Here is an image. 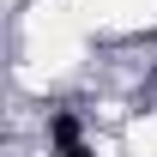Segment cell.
I'll return each instance as SVG.
<instances>
[{"mask_svg":"<svg viewBox=\"0 0 157 157\" xmlns=\"http://www.w3.org/2000/svg\"><path fill=\"white\" fill-rule=\"evenodd\" d=\"M73 145H85V127L73 109H55L48 115V151H73Z\"/></svg>","mask_w":157,"mask_h":157,"instance_id":"obj_1","label":"cell"},{"mask_svg":"<svg viewBox=\"0 0 157 157\" xmlns=\"http://www.w3.org/2000/svg\"><path fill=\"white\" fill-rule=\"evenodd\" d=\"M55 157H91V145H73V151H55Z\"/></svg>","mask_w":157,"mask_h":157,"instance_id":"obj_2","label":"cell"}]
</instances>
